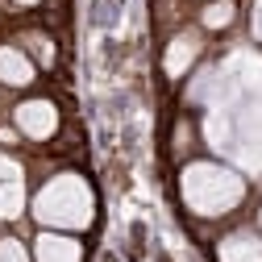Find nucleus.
<instances>
[{
    "mask_svg": "<svg viewBox=\"0 0 262 262\" xmlns=\"http://www.w3.org/2000/svg\"><path fill=\"white\" fill-rule=\"evenodd\" d=\"M258 221H262V212H258Z\"/></svg>",
    "mask_w": 262,
    "mask_h": 262,
    "instance_id": "4468645a",
    "label": "nucleus"
},
{
    "mask_svg": "<svg viewBox=\"0 0 262 262\" xmlns=\"http://www.w3.org/2000/svg\"><path fill=\"white\" fill-rule=\"evenodd\" d=\"M0 83H9V88L34 83V62L25 58V50H17V46H0Z\"/></svg>",
    "mask_w": 262,
    "mask_h": 262,
    "instance_id": "6e6552de",
    "label": "nucleus"
},
{
    "mask_svg": "<svg viewBox=\"0 0 262 262\" xmlns=\"http://www.w3.org/2000/svg\"><path fill=\"white\" fill-rule=\"evenodd\" d=\"M237 17V9L233 5H229V0H212V5L200 13V21H204V29H225L229 21H233Z\"/></svg>",
    "mask_w": 262,
    "mask_h": 262,
    "instance_id": "1a4fd4ad",
    "label": "nucleus"
},
{
    "mask_svg": "<svg viewBox=\"0 0 262 262\" xmlns=\"http://www.w3.org/2000/svg\"><path fill=\"white\" fill-rule=\"evenodd\" d=\"M34 216L50 229H88L96 216V195L83 183V175H54L34 195Z\"/></svg>",
    "mask_w": 262,
    "mask_h": 262,
    "instance_id": "f03ea898",
    "label": "nucleus"
},
{
    "mask_svg": "<svg viewBox=\"0 0 262 262\" xmlns=\"http://www.w3.org/2000/svg\"><path fill=\"white\" fill-rule=\"evenodd\" d=\"M17 5H38V0H17Z\"/></svg>",
    "mask_w": 262,
    "mask_h": 262,
    "instance_id": "ddd939ff",
    "label": "nucleus"
},
{
    "mask_svg": "<svg viewBox=\"0 0 262 262\" xmlns=\"http://www.w3.org/2000/svg\"><path fill=\"white\" fill-rule=\"evenodd\" d=\"M195 54H200V38H195V34H175L171 46H167V54H162V67H167L171 79H179L195 62Z\"/></svg>",
    "mask_w": 262,
    "mask_h": 262,
    "instance_id": "423d86ee",
    "label": "nucleus"
},
{
    "mask_svg": "<svg viewBox=\"0 0 262 262\" xmlns=\"http://www.w3.org/2000/svg\"><path fill=\"white\" fill-rule=\"evenodd\" d=\"M179 195L195 216H225L242 204L246 183L237 171L221 167V162H191L179 175Z\"/></svg>",
    "mask_w": 262,
    "mask_h": 262,
    "instance_id": "f257e3e1",
    "label": "nucleus"
},
{
    "mask_svg": "<svg viewBox=\"0 0 262 262\" xmlns=\"http://www.w3.org/2000/svg\"><path fill=\"white\" fill-rule=\"evenodd\" d=\"M29 46H34V50H38V58H42V62H50V58H54V46H50L46 38H38V34H34V38H29Z\"/></svg>",
    "mask_w": 262,
    "mask_h": 262,
    "instance_id": "9b49d317",
    "label": "nucleus"
},
{
    "mask_svg": "<svg viewBox=\"0 0 262 262\" xmlns=\"http://www.w3.org/2000/svg\"><path fill=\"white\" fill-rule=\"evenodd\" d=\"M25 208V171L9 154H0V221H13Z\"/></svg>",
    "mask_w": 262,
    "mask_h": 262,
    "instance_id": "20e7f679",
    "label": "nucleus"
},
{
    "mask_svg": "<svg viewBox=\"0 0 262 262\" xmlns=\"http://www.w3.org/2000/svg\"><path fill=\"white\" fill-rule=\"evenodd\" d=\"M34 258L38 262H79L83 258V246L67 233H42L38 246H34Z\"/></svg>",
    "mask_w": 262,
    "mask_h": 262,
    "instance_id": "39448f33",
    "label": "nucleus"
},
{
    "mask_svg": "<svg viewBox=\"0 0 262 262\" xmlns=\"http://www.w3.org/2000/svg\"><path fill=\"white\" fill-rule=\"evenodd\" d=\"M13 117H17V129L25 138H34V142H46L58 129V108L50 100H25V104H17Z\"/></svg>",
    "mask_w": 262,
    "mask_h": 262,
    "instance_id": "7ed1b4c3",
    "label": "nucleus"
},
{
    "mask_svg": "<svg viewBox=\"0 0 262 262\" xmlns=\"http://www.w3.org/2000/svg\"><path fill=\"white\" fill-rule=\"evenodd\" d=\"M221 262H262V237L250 229H237L221 242Z\"/></svg>",
    "mask_w": 262,
    "mask_h": 262,
    "instance_id": "0eeeda50",
    "label": "nucleus"
},
{
    "mask_svg": "<svg viewBox=\"0 0 262 262\" xmlns=\"http://www.w3.org/2000/svg\"><path fill=\"white\" fill-rule=\"evenodd\" d=\"M0 262H29V254H25V246H21V242L5 237V242H0Z\"/></svg>",
    "mask_w": 262,
    "mask_h": 262,
    "instance_id": "9d476101",
    "label": "nucleus"
},
{
    "mask_svg": "<svg viewBox=\"0 0 262 262\" xmlns=\"http://www.w3.org/2000/svg\"><path fill=\"white\" fill-rule=\"evenodd\" d=\"M254 34H258V42H262V0H254Z\"/></svg>",
    "mask_w": 262,
    "mask_h": 262,
    "instance_id": "f8f14e48",
    "label": "nucleus"
}]
</instances>
